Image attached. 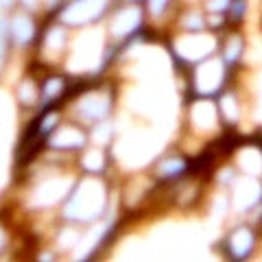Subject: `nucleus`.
Returning <instances> with one entry per match:
<instances>
[{
    "instance_id": "obj_1",
    "label": "nucleus",
    "mask_w": 262,
    "mask_h": 262,
    "mask_svg": "<svg viewBox=\"0 0 262 262\" xmlns=\"http://www.w3.org/2000/svg\"><path fill=\"white\" fill-rule=\"evenodd\" d=\"M184 168H186V162H184V160H179V158H173V160H168V162L160 168V177H164V179L175 177L177 173H182Z\"/></svg>"
},
{
    "instance_id": "obj_2",
    "label": "nucleus",
    "mask_w": 262,
    "mask_h": 262,
    "mask_svg": "<svg viewBox=\"0 0 262 262\" xmlns=\"http://www.w3.org/2000/svg\"><path fill=\"white\" fill-rule=\"evenodd\" d=\"M241 48H243L241 39H234L232 46H227V51H225V61H227V63H232V61L238 59V57H241Z\"/></svg>"
},
{
    "instance_id": "obj_3",
    "label": "nucleus",
    "mask_w": 262,
    "mask_h": 262,
    "mask_svg": "<svg viewBox=\"0 0 262 262\" xmlns=\"http://www.w3.org/2000/svg\"><path fill=\"white\" fill-rule=\"evenodd\" d=\"M243 11H245V0H234L232 3V20L238 22L243 18Z\"/></svg>"
},
{
    "instance_id": "obj_4",
    "label": "nucleus",
    "mask_w": 262,
    "mask_h": 262,
    "mask_svg": "<svg viewBox=\"0 0 262 262\" xmlns=\"http://www.w3.org/2000/svg\"><path fill=\"white\" fill-rule=\"evenodd\" d=\"M166 5H168V0H153V3H151V7H153V11H155V13H162Z\"/></svg>"
},
{
    "instance_id": "obj_5",
    "label": "nucleus",
    "mask_w": 262,
    "mask_h": 262,
    "mask_svg": "<svg viewBox=\"0 0 262 262\" xmlns=\"http://www.w3.org/2000/svg\"><path fill=\"white\" fill-rule=\"evenodd\" d=\"M134 3H136V0H134Z\"/></svg>"
}]
</instances>
